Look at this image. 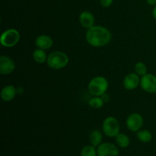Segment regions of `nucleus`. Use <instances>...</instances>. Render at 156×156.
Wrapping results in <instances>:
<instances>
[{
  "instance_id": "1",
  "label": "nucleus",
  "mask_w": 156,
  "mask_h": 156,
  "mask_svg": "<svg viewBox=\"0 0 156 156\" xmlns=\"http://www.w3.org/2000/svg\"><path fill=\"white\" fill-rule=\"evenodd\" d=\"M85 38L89 45L94 47H101L109 44L112 39L110 30L102 26H93L88 29Z\"/></svg>"
},
{
  "instance_id": "2",
  "label": "nucleus",
  "mask_w": 156,
  "mask_h": 156,
  "mask_svg": "<svg viewBox=\"0 0 156 156\" xmlns=\"http://www.w3.org/2000/svg\"><path fill=\"white\" fill-rule=\"evenodd\" d=\"M69 63V56L62 51L52 52L47 56V64L53 69H60L65 68Z\"/></svg>"
},
{
  "instance_id": "3",
  "label": "nucleus",
  "mask_w": 156,
  "mask_h": 156,
  "mask_svg": "<svg viewBox=\"0 0 156 156\" xmlns=\"http://www.w3.org/2000/svg\"><path fill=\"white\" fill-rule=\"evenodd\" d=\"M109 84L106 78L104 76H96L88 83V91L93 96H101L107 92Z\"/></svg>"
},
{
  "instance_id": "4",
  "label": "nucleus",
  "mask_w": 156,
  "mask_h": 156,
  "mask_svg": "<svg viewBox=\"0 0 156 156\" xmlns=\"http://www.w3.org/2000/svg\"><path fill=\"white\" fill-rule=\"evenodd\" d=\"M102 129L107 136L116 137L120 133V123L115 117H108L103 121Z\"/></svg>"
},
{
  "instance_id": "5",
  "label": "nucleus",
  "mask_w": 156,
  "mask_h": 156,
  "mask_svg": "<svg viewBox=\"0 0 156 156\" xmlns=\"http://www.w3.org/2000/svg\"><path fill=\"white\" fill-rule=\"evenodd\" d=\"M20 34L16 29L10 28L5 30L1 35L0 43L3 47H13L19 42Z\"/></svg>"
},
{
  "instance_id": "6",
  "label": "nucleus",
  "mask_w": 156,
  "mask_h": 156,
  "mask_svg": "<svg viewBox=\"0 0 156 156\" xmlns=\"http://www.w3.org/2000/svg\"><path fill=\"white\" fill-rule=\"evenodd\" d=\"M144 123L143 116L139 113H133L129 114L126 120V126L131 132H138Z\"/></svg>"
},
{
  "instance_id": "7",
  "label": "nucleus",
  "mask_w": 156,
  "mask_h": 156,
  "mask_svg": "<svg viewBox=\"0 0 156 156\" xmlns=\"http://www.w3.org/2000/svg\"><path fill=\"white\" fill-rule=\"evenodd\" d=\"M140 86L142 89L149 94L156 93V76L147 73L140 79Z\"/></svg>"
},
{
  "instance_id": "8",
  "label": "nucleus",
  "mask_w": 156,
  "mask_h": 156,
  "mask_svg": "<svg viewBox=\"0 0 156 156\" xmlns=\"http://www.w3.org/2000/svg\"><path fill=\"white\" fill-rule=\"evenodd\" d=\"M98 156H118L119 150L116 145L111 143H104L98 146Z\"/></svg>"
},
{
  "instance_id": "9",
  "label": "nucleus",
  "mask_w": 156,
  "mask_h": 156,
  "mask_svg": "<svg viewBox=\"0 0 156 156\" xmlns=\"http://www.w3.org/2000/svg\"><path fill=\"white\" fill-rule=\"evenodd\" d=\"M15 69V62L10 57L2 55L0 56V73L9 75L14 72Z\"/></svg>"
},
{
  "instance_id": "10",
  "label": "nucleus",
  "mask_w": 156,
  "mask_h": 156,
  "mask_svg": "<svg viewBox=\"0 0 156 156\" xmlns=\"http://www.w3.org/2000/svg\"><path fill=\"white\" fill-rule=\"evenodd\" d=\"M123 87L126 90L132 91L140 85V76L136 73H130L126 75L123 79Z\"/></svg>"
},
{
  "instance_id": "11",
  "label": "nucleus",
  "mask_w": 156,
  "mask_h": 156,
  "mask_svg": "<svg viewBox=\"0 0 156 156\" xmlns=\"http://www.w3.org/2000/svg\"><path fill=\"white\" fill-rule=\"evenodd\" d=\"M53 44V39L48 35H40L35 40V45L37 46V47L44 50L51 48Z\"/></svg>"
},
{
  "instance_id": "12",
  "label": "nucleus",
  "mask_w": 156,
  "mask_h": 156,
  "mask_svg": "<svg viewBox=\"0 0 156 156\" xmlns=\"http://www.w3.org/2000/svg\"><path fill=\"white\" fill-rule=\"evenodd\" d=\"M79 22L82 27L85 28H90L93 27L94 24V17L91 12L88 11H84L79 15Z\"/></svg>"
},
{
  "instance_id": "13",
  "label": "nucleus",
  "mask_w": 156,
  "mask_h": 156,
  "mask_svg": "<svg viewBox=\"0 0 156 156\" xmlns=\"http://www.w3.org/2000/svg\"><path fill=\"white\" fill-rule=\"evenodd\" d=\"M17 93V89L15 86L12 85H6L2 89L1 98L4 101H11L12 99L15 98Z\"/></svg>"
},
{
  "instance_id": "14",
  "label": "nucleus",
  "mask_w": 156,
  "mask_h": 156,
  "mask_svg": "<svg viewBox=\"0 0 156 156\" xmlns=\"http://www.w3.org/2000/svg\"><path fill=\"white\" fill-rule=\"evenodd\" d=\"M102 139H103V136H102L101 132L98 130V129H94V130L91 131V133H90V143L94 147H97L99 145L101 144Z\"/></svg>"
},
{
  "instance_id": "15",
  "label": "nucleus",
  "mask_w": 156,
  "mask_h": 156,
  "mask_svg": "<svg viewBox=\"0 0 156 156\" xmlns=\"http://www.w3.org/2000/svg\"><path fill=\"white\" fill-rule=\"evenodd\" d=\"M47 55L44 50L37 48L33 52V59L37 63H44L47 62Z\"/></svg>"
},
{
  "instance_id": "16",
  "label": "nucleus",
  "mask_w": 156,
  "mask_h": 156,
  "mask_svg": "<svg viewBox=\"0 0 156 156\" xmlns=\"http://www.w3.org/2000/svg\"><path fill=\"white\" fill-rule=\"evenodd\" d=\"M137 139L140 140V142L144 143H150L152 140V134L148 129H142V130H139L136 133Z\"/></svg>"
},
{
  "instance_id": "17",
  "label": "nucleus",
  "mask_w": 156,
  "mask_h": 156,
  "mask_svg": "<svg viewBox=\"0 0 156 156\" xmlns=\"http://www.w3.org/2000/svg\"><path fill=\"white\" fill-rule=\"evenodd\" d=\"M116 138V143L117 146L120 148H126L129 146L130 143V140H129V136L126 135L125 133H119Z\"/></svg>"
},
{
  "instance_id": "18",
  "label": "nucleus",
  "mask_w": 156,
  "mask_h": 156,
  "mask_svg": "<svg viewBox=\"0 0 156 156\" xmlns=\"http://www.w3.org/2000/svg\"><path fill=\"white\" fill-rule=\"evenodd\" d=\"M104 104H105V102L100 96H94V98L90 99L89 101H88L89 106L94 109H100L103 107Z\"/></svg>"
},
{
  "instance_id": "19",
  "label": "nucleus",
  "mask_w": 156,
  "mask_h": 156,
  "mask_svg": "<svg viewBox=\"0 0 156 156\" xmlns=\"http://www.w3.org/2000/svg\"><path fill=\"white\" fill-rule=\"evenodd\" d=\"M97 149L92 145L85 146L81 151V156H97Z\"/></svg>"
},
{
  "instance_id": "20",
  "label": "nucleus",
  "mask_w": 156,
  "mask_h": 156,
  "mask_svg": "<svg viewBox=\"0 0 156 156\" xmlns=\"http://www.w3.org/2000/svg\"><path fill=\"white\" fill-rule=\"evenodd\" d=\"M135 73L140 76H143L147 74V66L146 64L143 62H139L134 66Z\"/></svg>"
},
{
  "instance_id": "21",
  "label": "nucleus",
  "mask_w": 156,
  "mask_h": 156,
  "mask_svg": "<svg viewBox=\"0 0 156 156\" xmlns=\"http://www.w3.org/2000/svg\"><path fill=\"white\" fill-rule=\"evenodd\" d=\"M114 0H100V3L102 7L108 8L112 5Z\"/></svg>"
},
{
  "instance_id": "22",
  "label": "nucleus",
  "mask_w": 156,
  "mask_h": 156,
  "mask_svg": "<svg viewBox=\"0 0 156 156\" xmlns=\"http://www.w3.org/2000/svg\"><path fill=\"white\" fill-rule=\"evenodd\" d=\"M100 97L101 98V99L104 101V102H105V103H106V102L109 101L110 96H109V94H107V92L105 93V94H102V95H101Z\"/></svg>"
},
{
  "instance_id": "23",
  "label": "nucleus",
  "mask_w": 156,
  "mask_h": 156,
  "mask_svg": "<svg viewBox=\"0 0 156 156\" xmlns=\"http://www.w3.org/2000/svg\"><path fill=\"white\" fill-rule=\"evenodd\" d=\"M148 4L149 5H152V6H155L156 5V0H146Z\"/></svg>"
},
{
  "instance_id": "24",
  "label": "nucleus",
  "mask_w": 156,
  "mask_h": 156,
  "mask_svg": "<svg viewBox=\"0 0 156 156\" xmlns=\"http://www.w3.org/2000/svg\"><path fill=\"white\" fill-rule=\"evenodd\" d=\"M152 17L154 18V19L156 20V5L152 9Z\"/></svg>"
}]
</instances>
